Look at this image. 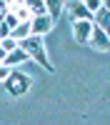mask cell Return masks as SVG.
<instances>
[{
	"label": "cell",
	"mask_w": 110,
	"mask_h": 125,
	"mask_svg": "<svg viewBox=\"0 0 110 125\" xmlns=\"http://www.w3.org/2000/svg\"><path fill=\"white\" fill-rule=\"evenodd\" d=\"M18 50H23L28 58L38 60L45 70L53 73V65H50V60L45 58V48H43V40H40V38H25V40H20V43H18Z\"/></svg>",
	"instance_id": "1"
},
{
	"label": "cell",
	"mask_w": 110,
	"mask_h": 125,
	"mask_svg": "<svg viewBox=\"0 0 110 125\" xmlns=\"http://www.w3.org/2000/svg\"><path fill=\"white\" fill-rule=\"evenodd\" d=\"M5 88H8L10 95H23V93L30 88V78L25 73H20V70H10V75L5 80Z\"/></svg>",
	"instance_id": "2"
},
{
	"label": "cell",
	"mask_w": 110,
	"mask_h": 125,
	"mask_svg": "<svg viewBox=\"0 0 110 125\" xmlns=\"http://www.w3.org/2000/svg\"><path fill=\"white\" fill-rule=\"evenodd\" d=\"M90 43H93L98 50H110V40H108V33H105V30H100L98 25H93V30H90Z\"/></svg>",
	"instance_id": "3"
},
{
	"label": "cell",
	"mask_w": 110,
	"mask_h": 125,
	"mask_svg": "<svg viewBox=\"0 0 110 125\" xmlns=\"http://www.w3.org/2000/svg\"><path fill=\"white\" fill-rule=\"evenodd\" d=\"M90 30H93V23H85V20H78L73 33H75V40L78 43H88L90 40Z\"/></svg>",
	"instance_id": "4"
},
{
	"label": "cell",
	"mask_w": 110,
	"mask_h": 125,
	"mask_svg": "<svg viewBox=\"0 0 110 125\" xmlns=\"http://www.w3.org/2000/svg\"><path fill=\"white\" fill-rule=\"evenodd\" d=\"M70 15H73L75 20H85V23H93V13H88V8L83 3H70Z\"/></svg>",
	"instance_id": "5"
},
{
	"label": "cell",
	"mask_w": 110,
	"mask_h": 125,
	"mask_svg": "<svg viewBox=\"0 0 110 125\" xmlns=\"http://www.w3.org/2000/svg\"><path fill=\"white\" fill-rule=\"evenodd\" d=\"M23 62H28V55L23 53V50H13V53H8V55H5L3 65L10 68V65H23Z\"/></svg>",
	"instance_id": "6"
},
{
	"label": "cell",
	"mask_w": 110,
	"mask_h": 125,
	"mask_svg": "<svg viewBox=\"0 0 110 125\" xmlns=\"http://www.w3.org/2000/svg\"><path fill=\"white\" fill-rule=\"evenodd\" d=\"M50 25H53V20H50L48 15H40V18H35L33 20V25H30V30H33V33H48V30H50Z\"/></svg>",
	"instance_id": "7"
},
{
	"label": "cell",
	"mask_w": 110,
	"mask_h": 125,
	"mask_svg": "<svg viewBox=\"0 0 110 125\" xmlns=\"http://www.w3.org/2000/svg\"><path fill=\"white\" fill-rule=\"evenodd\" d=\"M10 38L15 40V43H20V40H25V38H30V23H20L13 33H10Z\"/></svg>",
	"instance_id": "8"
},
{
	"label": "cell",
	"mask_w": 110,
	"mask_h": 125,
	"mask_svg": "<svg viewBox=\"0 0 110 125\" xmlns=\"http://www.w3.org/2000/svg\"><path fill=\"white\" fill-rule=\"evenodd\" d=\"M60 8H63V3H58V0H48V3H45V13H48V18L55 20V18L60 15Z\"/></svg>",
	"instance_id": "9"
},
{
	"label": "cell",
	"mask_w": 110,
	"mask_h": 125,
	"mask_svg": "<svg viewBox=\"0 0 110 125\" xmlns=\"http://www.w3.org/2000/svg\"><path fill=\"white\" fill-rule=\"evenodd\" d=\"M3 25H5L8 30H10V33H13V30H15V28L20 25V23H18V18H15V13H13V10H5V13H3Z\"/></svg>",
	"instance_id": "10"
},
{
	"label": "cell",
	"mask_w": 110,
	"mask_h": 125,
	"mask_svg": "<svg viewBox=\"0 0 110 125\" xmlns=\"http://www.w3.org/2000/svg\"><path fill=\"white\" fill-rule=\"evenodd\" d=\"M25 8H30V13H33L35 18H40V15H48V13H45V3H40V0H33V3H28Z\"/></svg>",
	"instance_id": "11"
},
{
	"label": "cell",
	"mask_w": 110,
	"mask_h": 125,
	"mask_svg": "<svg viewBox=\"0 0 110 125\" xmlns=\"http://www.w3.org/2000/svg\"><path fill=\"white\" fill-rule=\"evenodd\" d=\"M98 28L100 30H108V10H105V5L98 10Z\"/></svg>",
	"instance_id": "12"
},
{
	"label": "cell",
	"mask_w": 110,
	"mask_h": 125,
	"mask_svg": "<svg viewBox=\"0 0 110 125\" xmlns=\"http://www.w3.org/2000/svg\"><path fill=\"white\" fill-rule=\"evenodd\" d=\"M0 48H3L5 53H13V50H18V43L13 38H5V40H0Z\"/></svg>",
	"instance_id": "13"
},
{
	"label": "cell",
	"mask_w": 110,
	"mask_h": 125,
	"mask_svg": "<svg viewBox=\"0 0 110 125\" xmlns=\"http://www.w3.org/2000/svg\"><path fill=\"white\" fill-rule=\"evenodd\" d=\"M83 5L88 8V13H95V10L103 8V3H98V0H88V3H83Z\"/></svg>",
	"instance_id": "14"
},
{
	"label": "cell",
	"mask_w": 110,
	"mask_h": 125,
	"mask_svg": "<svg viewBox=\"0 0 110 125\" xmlns=\"http://www.w3.org/2000/svg\"><path fill=\"white\" fill-rule=\"evenodd\" d=\"M8 75H10V68L0 65V80H8Z\"/></svg>",
	"instance_id": "15"
},
{
	"label": "cell",
	"mask_w": 110,
	"mask_h": 125,
	"mask_svg": "<svg viewBox=\"0 0 110 125\" xmlns=\"http://www.w3.org/2000/svg\"><path fill=\"white\" fill-rule=\"evenodd\" d=\"M5 10H8V5H5V3H0V18H3V13H5Z\"/></svg>",
	"instance_id": "16"
},
{
	"label": "cell",
	"mask_w": 110,
	"mask_h": 125,
	"mask_svg": "<svg viewBox=\"0 0 110 125\" xmlns=\"http://www.w3.org/2000/svg\"><path fill=\"white\" fill-rule=\"evenodd\" d=\"M5 55H8V53H5V50H3V48H0V62H3V60H5Z\"/></svg>",
	"instance_id": "17"
}]
</instances>
